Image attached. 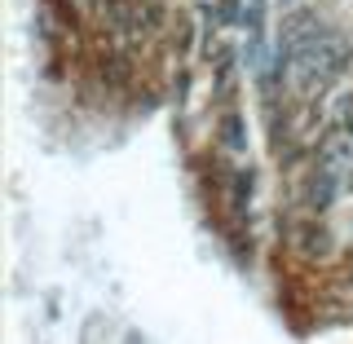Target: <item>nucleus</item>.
<instances>
[{
	"instance_id": "f03ea898",
	"label": "nucleus",
	"mask_w": 353,
	"mask_h": 344,
	"mask_svg": "<svg viewBox=\"0 0 353 344\" xmlns=\"http://www.w3.org/2000/svg\"><path fill=\"white\" fill-rule=\"evenodd\" d=\"M292 234H296V247H301V256H323V252L331 247V239H327L323 221H301V225H296Z\"/></svg>"
},
{
	"instance_id": "f257e3e1",
	"label": "nucleus",
	"mask_w": 353,
	"mask_h": 344,
	"mask_svg": "<svg viewBox=\"0 0 353 344\" xmlns=\"http://www.w3.org/2000/svg\"><path fill=\"white\" fill-rule=\"evenodd\" d=\"M349 62H353V49L340 31H331L314 14L287 18V27H283V75H287V88L296 97L318 102L349 71Z\"/></svg>"
},
{
	"instance_id": "7ed1b4c3",
	"label": "nucleus",
	"mask_w": 353,
	"mask_h": 344,
	"mask_svg": "<svg viewBox=\"0 0 353 344\" xmlns=\"http://www.w3.org/2000/svg\"><path fill=\"white\" fill-rule=\"evenodd\" d=\"M331 128H340V132H349V137H353V97H345V102H340L336 119H331Z\"/></svg>"
}]
</instances>
